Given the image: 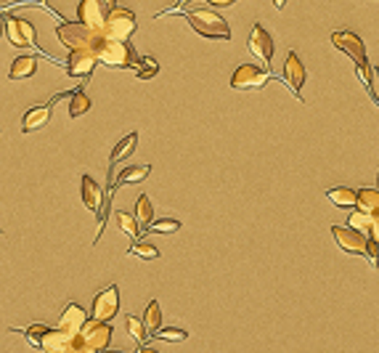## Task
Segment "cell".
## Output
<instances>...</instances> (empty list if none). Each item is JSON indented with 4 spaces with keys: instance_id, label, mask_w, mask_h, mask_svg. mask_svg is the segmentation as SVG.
Here are the masks:
<instances>
[{
    "instance_id": "6da1fadb",
    "label": "cell",
    "mask_w": 379,
    "mask_h": 353,
    "mask_svg": "<svg viewBox=\"0 0 379 353\" xmlns=\"http://www.w3.org/2000/svg\"><path fill=\"white\" fill-rule=\"evenodd\" d=\"M96 56L104 67H111V70H138L141 67V56L130 45V40H109L101 35L96 43Z\"/></svg>"
},
{
    "instance_id": "7a4b0ae2",
    "label": "cell",
    "mask_w": 379,
    "mask_h": 353,
    "mask_svg": "<svg viewBox=\"0 0 379 353\" xmlns=\"http://www.w3.org/2000/svg\"><path fill=\"white\" fill-rule=\"evenodd\" d=\"M186 19H189L191 30L202 35V38H210V40H231V27L229 21L223 19L220 13L207 9H191L186 11Z\"/></svg>"
},
{
    "instance_id": "3957f363",
    "label": "cell",
    "mask_w": 379,
    "mask_h": 353,
    "mask_svg": "<svg viewBox=\"0 0 379 353\" xmlns=\"http://www.w3.org/2000/svg\"><path fill=\"white\" fill-rule=\"evenodd\" d=\"M331 45L339 50H345L350 59L358 64V72H361V80L369 85L371 82V67L369 61H366V48H363V40H361L356 32L350 30H337L331 32Z\"/></svg>"
},
{
    "instance_id": "277c9868",
    "label": "cell",
    "mask_w": 379,
    "mask_h": 353,
    "mask_svg": "<svg viewBox=\"0 0 379 353\" xmlns=\"http://www.w3.org/2000/svg\"><path fill=\"white\" fill-rule=\"evenodd\" d=\"M56 38L70 50H96V43H99L101 35L85 27L82 21H64L56 27Z\"/></svg>"
},
{
    "instance_id": "5b68a950",
    "label": "cell",
    "mask_w": 379,
    "mask_h": 353,
    "mask_svg": "<svg viewBox=\"0 0 379 353\" xmlns=\"http://www.w3.org/2000/svg\"><path fill=\"white\" fill-rule=\"evenodd\" d=\"M138 27V19H136V13L130 9H120V6H114L109 9V16H106V24H104V38H109V40H128L130 35L136 32Z\"/></svg>"
},
{
    "instance_id": "8992f818",
    "label": "cell",
    "mask_w": 379,
    "mask_h": 353,
    "mask_svg": "<svg viewBox=\"0 0 379 353\" xmlns=\"http://www.w3.org/2000/svg\"><path fill=\"white\" fill-rule=\"evenodd\" d=\"M270 80V70H263L258 64H239L231 75V88L236 91H258Z\"/></svg>"
},
{
    "instance_id": "52a82bcc",
    "label": "cell",
    "mask_w": 379,
    "mask_h": 353,
    "mask_svg": "<svg viewBox=\"0 0 379 353\" xmlns=\"http://www.w3.org/2000/svg\"><path fill=\"white\" fill-rule=\"evenodd\" d=\"M109 16V3L106 0H80L77 3V21H82L85 27H90L93 32H104Z\"/></svg>"
},
{
    "instance_id": "ba28073f",
    "label": "cell",
    "mask_w": 379,
    "mask_h": 353,
    "mask_svg": "<svg viewBox=\"0 0 379 353\" xmlns=\"http://www.w3.org/2000/svg\"><path fill=\"white\" fill-rule=\"evenodd\" d=\"M120 311V287L117 284H111L106 290H101L96 298H93V319H99V322H111L114 316Z\"/></svg>"
},
{
    "instance_id": "9c48e42d",
    "label": "cell",
    "mask_w": 379,
    "mask_h": 353,
    "mask_svg": "<svg viewBox=\"0 0 379 353\" xmlns=\"http://www.w3.org/2000/svg\"><path fill=\"white\" fill-rule=\"evenodd\" d=\"M6 24V35H9V43L11 45H16V48H27V45H35V27H32L27 19H21V16H6L3 19Z\"/></svg>"
},
{
    "instance_id": "30bf717a",
    "label": "cell",
    "mask_w": 379,
    "mask_h": 353,
    "mask_svg": "<svg viewBox=\"0 0 379 353\" xmlns=\"http://www.w3.org/2000/svg\"><path fill=\"white\" fill-rule=\"evenodd\" d=\"M331 234L337 244L350 255H366V247H369V237L363 232H356L350 226H331Z\"/></svg>"
},
{
    "instance_id": "8fae6325",
    "label": "cell",
    "mask_w": 379,
    "mask_h": 353,
    "mask_svg": "<svg viewBox=\"0 0 379 353\" xmlns=\"http://www.w3.org/2000/svg\"><path fill=\"white\" fill-rule=\"evenodd\" d=\"M82 343L93 348V351H106V345L111 340V324L109 322H99V319H88V324L82 327Z\"/></svg>"
},
{
    "instance_id": "7c38bea8",
    "label": "cell",
    "mask_w": 379,
    "mask_h": 353,
    "mask_svg": "<svg viewBox=\"0 0 379 353\" xmlns=\"http://www.w3.org/2000/svg\"><path fill=\"white\" fill-rule=\"evenodd\" d=\"M305 77H308V72H305V64L300 61V56L295 50L287 53V61H284V82H287V88H290L300 101H302V85H305Z\"/></svg>"
},
{
    "instance_id": "4fadbf2b",
    "label": "cell",
    "mask_w": 379,
    "mask_h": 353,
    "mask_svg": "<svg viewBox=\"0 0 379 353\" xmlns=\"http://www.w3.org/2000/svg\"><path fill=\"white\" fill-rule=\"evenodd\" d=\"M80 194H82V202H85V207L99 215V237H101V232H104V192H101V186L93 181L90 175H82Z\"/></svg>"
},
{
    "instance_id": "5bb4252c",
    "label": "cell",
    "mask_w": 379,
    "mask_h": 353,
    "mask_svg": "<svg viewBox=\"0 0 379 353\" xmlns=\"http://www.w3.org/2000/svg\"><path fill=\"white\" fill-rule=\"evenodd\" d=\"M96 64H99L96 50H70L67 75H70V77H82V80H88L90 72L96 70Z\"/></svg>"
},
{
    "instance_id": "9a60e30c",
    "label": "cell",
    "mask_w": 379,
    "mask_h": 353,
    "mask_svg": "<svg viewBox=\"0 0 379 353\" xmlns=\"http://www.w3.org/2000/svg\"><path fill=\"white\" fill-rule=\"evenodd\" d=\"M250 53L252 56H258L260 61H265L270 70V59H273V38H270V32L265 30L263 24H255V27H252Z\"/></svg>"
},
{
    "instance_id": "2e32d148",
    "label": "cell",
    "mask_w": 379,
    "mask_h": 353,
    "mask_svg": "<svg viewBox=\"0 0 379 353\" xmlns=\"http://www.w3.org/2000/svg\"><path fill=\"white\" fill-rule=\"evenodd\" d=\"M85 324H88V313H85V308L77 305V303H70V305L64 308V313H61L59 330L61 332H67L70 337H77Z\"/></svg>"
},
{
    "instance_id": "e0dca14e",
    "label": "cell",
    "mask_w": 379,
    "mask_h": 353,
    "mask_svg": "<svg viewBox=\"0 0 379 353\" xmlns=\"http://www.w3.org/2000/svg\"><path fill=\"white\" fill-rule=\"evenodd\" d=\"M72 340H75V337H70V335L61 332L59 327H56V330H48V332L43 335V340L38 348H40L43 353H67Z\"/></svg>"
},
{
    "instance_id": "ac0fdd59",
    "label": "cell",
    "mask_w": 379,
    "mask_h": 353,
    "mask_svg": "<svg viewBox=\"0 0 379 353\" xmlns=\"http://www.w3.org/2000/svg\"><path fill=\"white\" fill-rule=\"evenodd\" d=\"M50 117V104H40V107H32L27 114H24V120H21V131L24 133H32L43 128Z\"/></svg>"
},
{
    "instance_id": "d6986e66",
    "label": "cell",
    "mask_w": 379,
    "mask_h": 353,
    "mask_svg": "<svg viewBox=\"0 0 379 353\" xmlns=\"http://www.w3.org/2000/svg\"><path fill=\"white\" fill-rule=\"evenodd\" d=\"M38 72V59L35 56H19V59H13L9 70V77L11 80H27Z\"/></svg>"
},
{
    "instance_id": "ffe728a7",
    "label": "cell",
    "mask_w": 379,
    "mask_h": 353,
    "mask_svg": "<svg viewBox=\"0 0 379 353\" xmlns=\"http://www.w3.org/2000/svg\"><path fill=\"white\" fill-rule=\"evenodd\" d=\"M136 221L141 226V234L149 232V226L154 223V205L146 194H141L138 200H136Z\"/></svg>"
},
{
    "instance_id": "44dd1931",
    "label": "cell",
    "mask_w": 379,
    "mask_h": 353,
    "mask_svg": "<svg viewBox=\"0 0 379 353\" xmlns=\"http://www.w3.org/2000/svg\"><path fill=\"white\" fill-rule=\"evenodd\" d=\"M326 197L337 207H356V202H358V192H353L350 186H331L329 192H326Z\"/></svg>"
},
{
    "instance_id": "7402d4cb",
    "label": "cell",
    "mask_w": 379,
    "mask_h": 353,
    "mask_svg": "<svg viewBox=\"0 0 379 353\" xmlns=\"http://www.w3.org/2000/svg\"><path fill=\"white\" fill-rule=\"evenodd\" d=\"M149 173L151 165H130V168H125L120 173V178H114V183H120V186H125V183H141L143 178H149Z\"/></svg>"
},
{
    "instance_id": "603a6c76",
    "label": "cell",
    "mask_w": 379,
    "mask_h": 353,
    "mask_svg": "<svg viewBox=\"0 0 379 353\" xmlns=\"http://www.w3.org/2000/svg\"><path fill=\"white\" fill-rule=\"evenodd\" d=\"M136 143H138V133H128V136H125V139H122V141L114 146V151H111V157H109L111 165H117L120 160L130 157V154L136 151Z\"/></svg>"
},
{
    "instance_id": "cb8c5ba5",
    "label": "cell",
    "mask_w": 379,
    "mask_h": 353,
    "mask_svg": "<svg viewBox=\"0 0 379 353\" xmlns=\"http://www.w3.org/2000/svg\"><path fill=\"white\" fill-rule=\"evenodd\" d=\"M143 324H146V330L154 335L162 330V305L157 300H151L149 305H146V311H143Z\"/></svg>"
},
{
    "instance_id": "d4e9b609",
    "label": "cell",
    "mask_w": 379,
    "mask_h": 353,
    "mask_svg": "<svg viewBox=\"0 0 379 353\" xmlns=\"http://www.w3.org/2000/svg\"><path fill=\"white\" fill-rule=\"evenodd\" d=\"M88 109H90L88 93L82 91V88H77V91L70 96V117H72V120H77V117H82V114H85Z\"/></svg>"
},
{
    "instance_id": "484cf974",
    "label": "cell",
    "mask_w": 379,
    "mask_h": 353,
    "mask_svg": "<svg viewBox=\"0 0 379 353\" xmlns=\"http://www.w3.org/2000/svg\"><path fill=\"white\" fill-rule=\"evenodd\" d=\"M356 210H363V212L379 210V189H358Z\"/></svg>"
},
{
    "instance_id": "4316f807",
    "label": "cell",
    "mask_w": 379,
    "mask_h": 353,
    "mask_svg": "<svg viewBox=\"0 0 379 353\" xmlns=\"http://www.w3.org/2000/svg\"><path fill=\"white\" fill-rule=\"evenodd\" d=\"M348 226L350 229H356V232H363L369 237L371 226H374V218H371V212H363V210H353L348 218Z\"/></svg>"
},
{
    "instance_id": "83f0119b",
    "label": "cell",
    "mask_w": 379,
    "mask_h": 353,
    "mask_svg": "<svg viewBox=\"0 0 379 353\" xmlns=\"http://www.w3.org/2000/svg\"><path fill=\"white\" fill-rule=\"evenodd\" d=\"M128 255H136V258H141V261H157L160 258V250L154 247L151 242H143V239H138V242L130 244Z\"/></svg>"
},
{
    "instance_id": "f1b7e54d",
    "label": "cell",
    "mask_w": 379,
    "mask_h": 353,
    "mask_svg": "<svg viewBox=\"0 0 379 353\" xmlns=\"http://www.w3.org/2000/svg\"><path fill=\"white\" fill-rule=\"evenodd\" d=\"M117 223H120V229H122L125 234H128L133 242H138V239H141V226H138V221H136L133 215H128V212L117 210Z\"/></svg>"
},
{
    "instance_id": "f546056e",
    "label": "cell",
    "mask_w": 379,
    "mask_h": 353,
    "mask_svg": "<svg viewBox=\"0 0 379 353\" xmlns=\"http://www.w3.org/2000/svg\"><path fill=\"white\" fill-rule=\"evenodd\" d=\"M125 327H128V335L136 340L138 345H143V340H146V335H149V330H146V324H143V319H138V316H128L125 319Z\"/></svg>"
},
{
    "instance_id": "4dcf8cb0",
    "label": "cell",
    "mask_w": 379,
    "mask_h": 353,
    "mask_svg": "<svg viewBox=\"0 0 379 353\" xmlns=\"http://www.w3.org/2000/svg\"><path fill=\"white\" fill-rule=\"evenodd\" d=\"M157 72H160L157 59H154V56H143V59H141V67L136 70V75H138L141 80H149V77H154Z\"/></svg>"
},
{
    "instance_id": "1f68e13d",
    "label": "cell",
    "mask_w": 379,
    "mask_h": 353,
    "mask_svg": "<svg viewBox=\"0 0 379 353\" xmlns=\"http://www.w3.org/2000/svg\"><path fill=\"white\" fill-rule=\"evenodd\" d=\"M151 234H175L180 232V221H175V218H162V221H154L149 226Z\"/></svg>"
},
{
    "instance_id": "d6a6232c",
    "label": "cell",
    "mask_w": 379,
    "mask_h": 353,
    "mask_svg": "<svg viewBox=\"0 0 379 353\" xmlns=\"http://www.w3.org/2000/svg\"><path fill=\"white\" fill-rule=\"evenodd\" d=\"M160 340H167V343H180V340H186L189 332L186 330H178V327H162L160 332H157Z\"/></svg>"
},
{
    "instance_id": "836d02e7",
    "label": "cell",
    "mask_w": 379,
    "mask_h": 353,
    "mask_svg": "<svg viewBox=\"0 0 379 353\" xmlns=\"http://www.w3.org/2000/svg\"><path fill=\"white\" fill-rule=\"evenodd\" d=\"M48 330H50V327H45V324H32V327L21 330V332H24V337L30 340V345H35V348H38V345H40V340H43V335L48 332Z\"/></svg>"
},
{
    "instance_id": "e575fe53",
    "label": "cell",
    "mask_w": 379,
    "mask_h": 353,
    "mask_svg": "<svg viewBox=\"0 0 379 353\" xmlns=\"http://www.w3.org/2000/svg\"><path fill=\"white\" fill-rule=\"evenodd\" d=\"M366 255H369L371 266L377 268V263H379V242H374V239H369V247H366Z\"/></svg>"
},
{
    "instance_id": "d590c367",
    "label": "cell",
    "mask_w": 379,
    "mask_h": 353,
    "mask_svg": "<svg viewBox=\"0 0 379 353\" xmlns=\"http://www.w3.org/2000/svg\"><path fill=\"white\" fill-rule=\"evenodd\" d=\"M369 91L374 93V96H377V99H379V70H377V67H374V70H371V82H369Z\"/></svg>"
},
{
    "instance_id": "8d00e7d4",
    "label": "cell",
    "mask_w": 379,
    "mask_h": 353,
    "mask_svg": "<svg viewBox=\"0 0 379 353\" xmlns=\"http://www.w3.org/2000/svg\"><path fill=\"white\" fill-rule=\"evenodd\" d=\"M75 351H77V353H101V351H93V348H88V345L82 343V337H80V335L75 337Z\"/></svg>"
},
{
    "instance_id": "74e56055",
    "label": "cell",
    "mask_w": 379,
    "mask_h": 353,
    "mask_svg": "<svg viewBox=\"0 0 379 353\" xmlns=\"http://www.w3.org/2000/svg\"><path fill=\"white\" fill-rule=\"evenodd\" d=\"M204 3H210V6H234V3H239V0H204Z\"/></svg>"
},
{
    "instance_id": "f35d334b",
    "label": "cell",
    "mask_w": 379,
    "mask_h": 353,
    "mask_svg": "<svg viewBox=\"0 0 379 353\" xmlns=\"http://www.w3.org/2000/svg\"><path fill=\"white\" fill-rule=\"evenodd\" d=\"M138 353H160V351H154L149 345H138Z\"/></svg>"
},
{
    "instance_id": "ab89813d",
    "label": "cell",
    "mask_w": 379,
    "mask_h": 353,
    "mask_svg": "<svg viewBox=\"0 0 379 353\" xmlns=\"http://www.w3.org/2000/svg\"><path fill=\"white\" fill-rule=\"evenodd\" d=\"M273 6H276V9H284V6H287V0H273Z\"/></svg>"
},
{
    "instance_id": "60d3db41",
    "label": "cell",
    "mask_w": 379,
    "mask_h": 353,
    "mask_svg": "<svg viewBox=\"0 0 379 353\" xmlns=\"http://www.w3.org/2000/svg\"><path fill=\"white\" fill-rule=\"evenodd\" d=\"M106 3H109V9H114V6H117V0H106Z\"/></svg>"
},
{
    "instance_id": "b9f144b4",
    "label": "cell",
    "mask_w": 379,
    "mask_h": 353,
    "mask_svg": "<svg viewBox=\"0 0 379 353\" xmlns=\"http://www.w3.org/2000/svg\"><path fill=\"white\" fill-rule=\"evenodd\" d=\"M67 353H77V351H75V340H72V345H70V351H67Z\"/></svg>"
},
{
    "instance_id": "7bdbcfd3",
    "label": "cell",
    "mask_w": 379,
    "mask_h": 353,
    "mask_svg": "<svg viewBox=\"0 0 379 353\" xmlns=\"http://www.w3.org/2000/svg\"><path fill=\"white\" fill-rule=\"evenodd\" d=\"M3 30H6V24H3V19H0V32H3Z\"/></svg>"
},
{
    "instance_id": "ee69618b",
    "label": "cell",
    "mask_w": 379,
    "mask_h": 353,
    "mask_svg": "<svg viewBox=\"0 0 379 353\" xmlns=\"http://www.w3.org/2000/svg\"><path fill=\"white\" fill-rule=\"evenodd\" d=\"M104 353H125V351H104Z\"/></svg>"
},
{
    "instance_id": "f6af8a7d",
    "label": "cell",
    "mask_w": 379,
    "mask_h": 353,
    "mask_svg": "<svg viewBox=\"0 0 379 353\" xmlns=\"http://www.w3.org/2000/svg\"><path fill=\"white\" fill-rule=\"evenodd\" d=\"M183 3H186V0H180V6H183ZM180 6H178V9H180ZM178 9H172V11H178Z\"/></svg>"
},
{
    "instance_id": "bcb514c9",
    "label": "cell",
    "mask_w": 379,
    "mask_h": 353,
    "mask_svg": "<svg viewBox=\"0 0 379 353\" xmlns=\"http://www.w3.org/2000/svg\"><path fill=\"white\" fill-rule=\"evenodd\" d=\"M377 189H379V175H377Z\"/></svg>"
}]
</instances>
